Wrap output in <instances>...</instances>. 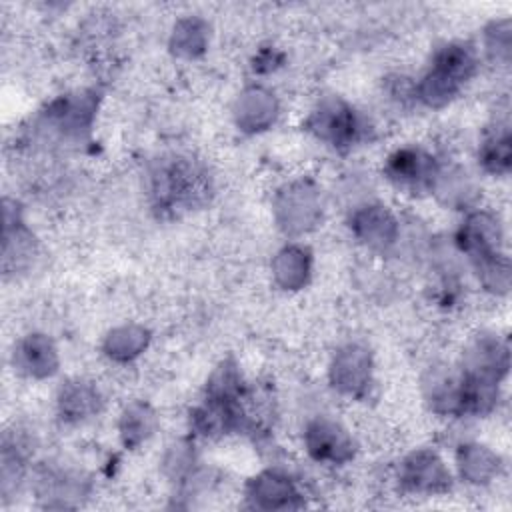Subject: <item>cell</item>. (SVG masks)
Segmentation results:
<instances>
[{"label":"cell","mask_w":512,"mask_h":512,"mask_svg":"<svg viewBox=\"0 0 512 512\" xmlns=\"http://www.w3.org/2000/svg\"><path fill=\"white\" fill-rule=\"evenodd\" d=\"M152 206L160 214H180L208 202L212 192L206 168L188 156L162 158L150 170Z\"/></svg>","instance_id":"cell-1"},{"label":"cell","mask_w":512,"mask_h":512,"mask_svg":"<svg viewBox=\"0 0 512 512\" xmlns=\"http://www.w3.org/2000/svg\"><path fill=\"white\" fill-rule=\"evenodd\" d=\"M304 128L336 150H350L362 142L370 130L362 114L338 96L322 98L304 120Z\"/></svg>","instance_id":"cell-2"},{"label":"cell","mask_w":512,"mask_h":512,"mask_svg":"<svg viewBox=\"0 0 512 512\" xmlns=\"http://www.w3.org/2000/svg\"><path fill=\"white\" fill-rule=\"evenodd\" d=\"M276 226L286 236H302L314 230L324 214L322 190L308 178L286 182L272 200Z\"/></svg>","instance_id":"cell-3"},{"label":"cell","mask_w":512,"mask_h":512,"mask_svg":"<svg viewBox=\"0 0 512 512\" xmlns=\"http://www.w3.org/2000/svg\"><path fill=\"white\" fill-rule=\"evenodd\" d=\"M456 244L468 256L474 270L506 258L504 234L498 218L490 212H470L456 232Z\"/></svg>","instance_id":"cell-4"},{"label":"cell","mask_w":512,"mask_h":512,"mask_svg":"<svg viewBox=\"0 0 512 512\" xmlns=\"http://www.w3.org/2000/svg\"><path fill=\"white\" fill-rule=\"evenodd\" d=\"M440 172L438 160L422 148L404 146L394 150L384 164L386 178L400 190L410 194L432 192Z\"/></svg>","instance_id":"cell-5"},{"label":"cell","mask_w":512,"mask_h":512,"mask_svg":"<svg viewBox=\"0 0 512 512\" xmlns=\"http://www.w3.org/2000/svg\"><path fill=\"white\" fill-rule=\"evenodd\" d=\"M96 106H98V96L92 90L58 96L42 112L44 126L54 130L60 138L80 140L92 128Z\"/></svg>","instance_id":"cell-6"},{"label":"cell","mask_w":512,"mask_h":512,"mask_svg":"<svg viewBox=\"0 0 512 512\" xmlns=\"http://www.w3.org/2000/svg\"><path fill=\"white\" fill-rule=\"evenodd\" d=\"M372 374H374V362L372 354L366 346L350 342L340 346L328 368L330 384L336 392L350 398H362L366 396L368 388L372 386Z\"/></svg>","instance_id":"cell-7"},{"label":"cell","mask_w":512,"mask_h":512,"mask_svg":"<svg viewBox=\"0 0 512 512\" xmlns=\"http://www.w3.org/2000/svg\"><path fill=\"white\" fill-rule=\"evenodd\" d=\"M398 482L410 494H442L452 486V472L446 462L428 448L406 454L398 466Z\"/></svg>","instance_id":"cell-8"},{"label":"cell","mask_w":512,"mask_h":512,"mask_svg":"<svg viewBox=\"0 0 512 512\" xmlns=\"http://www.w3.org/2000/svg\"><path fill=\"white\" fill-rule=\"evenodd\" d=\"M304 448L308 456L320 464L340 466L354 458L356 444L350 432L336 420L318 416L304 426Z\"/></svg>","instance_id":"cell-9"},{"label":"cell","mask_w":512,"mask_h":512,"mask_svg":"<svg viewBox=\"0 0 512 512\" xmlns=\"http://www.w3.org/2000/svg\"><path fill=\"white\" fill-rule=\"evenodd\" d=\"M352 236L372 252L386 254L400 240V222L382 204H362L350 214Z\"/></svg>","instance_id":"cell-10"},{"label":"cell","mask_w":512,"mask_h":512,"mask_svg":"<svg viewBox=\"0 0 512 512\" xmlns=\"http://www.w3.org/2000/svg\"><path fill=\"white\" fill-rule=\"evenodd\" d=\"M246 502L256 510H292L302 506V494L294 480L278 470H264L248 480Z\"/></svg>","instance_id":"cell-11"},{"label":"cell","mask_w":512,"mask_h":512,"mask_svg":"<svg viewBox=\"0 0 512 512\" xmlns=\"http://www.w3.org/2000/svg\"><path fill=\"white\" fill-rule=\"evenodd\" d=\"M36 254V238L22 220L16 200L4 198L2 226V268L6 274L24 270Z\"/></svg>","instance_id":"cell-12"},{"label":"cell","mask_w":512,"mask_h":512,"mask_svg":"<svg viewBox=\"0 0 512 512\" xmlns=\"http://www.w3.org/2000/svg\"><path fill=\"white\" fill-rule=\"evenodd\" d=\"M508 366H510L508 344L498 334H478L464 350V358H462L464 374L500 384V380L508 374Z\"/></svg>","instance_id":"cell-13"},{"label":"cell","mask_w":512,"mask_h":512,"mask_svg":"<svg viewBox=\"0 0 512 512\" xmlns=\"http://www.w3.org/2000/svg\"><path fill=\"white\" fill-rule=\"evenodd\" d=\"M12 366L18 374L32 380L52 378L60 366L58 348L50 336L42 332H30L14 344Z\"/></svg>","instance_id":"cell-14"},{"label":"cell","mask_w":512,"mask_h":512,"mask_svg":"<svg viewBox=\"0 0 512 512\" xmlns=\"http://www.w3.org/2000/svg\"><path fill=\"white\" fill-rule=\"evenodd\" d=\"M280 106L272 90L264 86L244 88L232 106L234 124L244 134H258L268 130L278 118Z\"/></svg>","instance_id":"cell-15"},{"label":"cell","mask_w":512,"mask_h":512,"mask_svg":"<svg viewBox=\"0 0 512 512\" xmlns=\"http://www.w3.org/2000/svg\"><path fill=\"white\" fill-rule=\"evenodd\" d=\"M422 392L434 414L462 416V372L434 366L422 380Z\"/></svg>","instance_id":"cell-16"},{"label":"cell","mask_w":512,"mask_h":512,"mask_svg":"<svg viewBox=\"0 0 512 512\" xmlns=\"http://www.w3.org/2000/svg\"><path fill=\"white\" fill-rule=\"evenodd\" d=\"M58 416L68 424H80L94 418L102 410L100 390L88 380H68L56 396Z\"/></svg>","instance_id":"cell-17"},{"label":"cell","mask_w":512,"mask_h":512,"mask_svg":"<svg viewBox=\"0 0 512 512\" xmlns=\"http://www.w3.org/2000/svg\"><path fill=\"white\" fill-rule=\"evenodd\" d=\"M312 276V252L302 244H286L272 258V278L282 290H302Z\"/></svg>","instance_id":"cell-18"},{"label":"cell","mask_w":512,"mask_h":512,"mask_svg":"<svg viewBox=\"0 0 512 512\" xmlns=\"http://www.w3.org/2000/svg\"><path fill=\"white\" fill-rule=\"evenodd\" d=\"M456 468L464 482L484 486L500 472V456L478 442L460 444L456 450Z\"/></svg>","instance_id":"cell-19"},{"label":"cell","mask_w":512,"mask_h":512,"mask_svg":"<svg viewBox=\"0 0 512 512\" xmlns=\"http://www.w3.org/2000/svg\"><path fill=\"white\" fill-rule=\"evenodd\" d=\"M208 40H210L208 22L200 16H184L176 20L170 32L168 46L174 56L194 60L206 52Z\"/></svg>","instance_id":"cell-20"},{"label":"cell","mask_w":512,"mask_h":512,"mask_svg":"<svg viewBox=\"0 0 512 512\" xmlns=\"http://www.w3.org/2000/svg\"><path fill=\"white\" fill-rule=\"evenodd\" d=\"M158 418L148 402H130L118 418V436L124 448L134 450L144 444L156 430Z\"/></svg>","instance_id":"cell-21"},{"label":"cell","mask_w":512,"mask_h":512,"mask_svg":"<svg viewBox=\"0 0 512 512\" xmlns=\"http://www.w3.org/2000/svg\"><path fill=\"white\" fill-rule=\"evenodd\" d=\"M150 342L148 328L140 324H122L112 328L102 342L104 354L114 362H130L138 358Z\"/></svg>","instance_id":"cell-22"},{"label":"cell","mask_w":512,"mask_h":512,"mask_svg":"<svg viewBox=\"0 0 512 512\" xmlns=\"http://www.w3.org/2000/svg\"><path fill=\"white\" fill-rule=\"evenodd\" d=\"M430 66L464 86L476 72V56L468 44L448 42L434 52Z\"/></svg>","instance_id":"cell-23"},{"label":"cell","mask_w":512,"mask_h":512,"mask_svg":"<svg viewBox=\"0 0 512 512\" xmlns=\"http://www.w3.org/2000/svg\"><path fill=\"white\" fill-rule=\"evenodd\" d=\"M462 90V84L452 80L450 76L442 74L436 68H428L424 76L414 84V96L428 108H444L448 106L458 92Z\"/></svg>","instance_id":"cell-24"},{"label":"cell","mask_w":512,"mask_h":512,"mask_svg":"<svg viewBox=\"0 0 512 512\" xmlns=\"http://www.w3.org/2000/svg\"><path fill=\"white\" fill-rule=\"evenodd\" d=\"M246 384L244 378L236 366V362L232 360H224L220 362L214 372L210 374L208 382H206V390L204 396L206 398H216V400H230V402H238L244 398L246 394Z\"/></svg>","instance_id":"cell-25"},{"label":"cell","mask_w":512,"mask_h":512,"mask_svg":"<svg viewBox=\"0 0 512 512\" xmlns=\"http://www.w3.org/2000/svg\"><path fill=\"white\" fill-rule=\"evenodd\" d=\"M478 160L482 168L490 174H506L512 166V146H510V132L506 128L494 130L486 134L480 144Z\"/></svg>","instance_id":"cell-26"},{"label":"cell","mask_w":512,"mask_h":512,"mask_svg":"<svg viewBox=\"0 0 512 512\" xmlns=\"http://www.w3.org/2000/svg\"><path fill=\"white\" fill-rule=\"evenodd\" d=\"M434 194L440 196V200L448 206H466L474 196V186L468 180V174L458 168H444L440 166L436 184L432 188Z\"/></svg>","instance_id":"cell-27"},{"label":"cell","mask_w":512,"mask_h":512,"mask_svg":"<svg viewBox=\"0 0 512 512\" xmlns=\"http://www.w3.org/2000/svg\"><path fill=\"white\" fill-rule=\"evenodd\" d=\"M484 44H486V54L490 56L492 62L508 64L510 60V50H512V32H510V20H494L488 24L486 34H484Z\"/></svg>","instance_id":"cell-28"},{"label":"cell","mask_w":512,"mask_h":512,"mask_svg":"<svg viewBox=\"0 0 512 512\" xmlns=\"http://www.w3.org/2000/svg\"><path fill=\"white\" fill-rule=\"evenodd\" d=\"M192 464H194V454L190 450L188 444L178 442L174 446H170L166 458H164V468L172 478H186L192 472Z\"/></svg>","instance_id":"cell-29"}]
</instances>
